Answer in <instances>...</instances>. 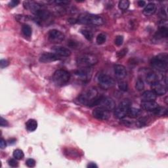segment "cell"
<instances>
[{
    "label": "cell",
    "instance_id": "6da1fadb",
    "mask_svg": "<svg viewBox=\"0 0 168 168\" xmlns=\"http://www.w3.org/2000/svg\"><path fill=\"white\" fill-rule=\"evenodd\" d=\"M95 88H90L78 97L80 103L88 106H95L99 104L100 97Z\"/></svg>",
    "mask_w": 168,
    "mask_h": 168
},
{
    "label": "cell",
    "instance_id": "7a4b0ae2",
    "mask_svg": "<svg viewBox=\"0 0 168 168\" xmlns=\"http://www.w3.org/2000/svg\"><path fill=\"white\" fill-rule=\"evenodd\" d=\"M168 55L167 53H160L151 60V65L158 71L165 72L168 68Z\"/></svg>",
    "mask_w": 168,
    "mask_h": 168
},
{
    "label": "cell",
    "instance_id": "3957f363",
    "mask_svg": "<svg viewBox=\"0 0 168 168\" xmlns=\"http://www.w3.org/2000/svg\"><path fill=\"white\" fill-rule=\"evenodd\" d=\"M98 58L93 54H84L79 56L76 60L79 69L90 68L98 63Z\"/></svg>",
    "mask_w": 168,
    "mask_h": 168
},
{
    "label": "cell",
    "instance_id": "277c9868",
    "mask_svg": "<svg viewBox=\"0 0 168 168\" xmlns=\"http://www.w3.org/2000/svg\"><path fill=\"white\" fill-rule=\"evenodd\" d=\"M78 21L82 24L95 26H101L104 23V19L101 17L91 14H82L79 17Z\"/></svg>",
    "mask_w": 168,
    "mask_h": 168
},
{
    "label": "cell",
    "instance_id": "5b68a950",
    "mask_svg": "<svg viewBox=\"0 0 168 168\" xmlns=\"http://www.w3.org/2000/svg\"><path fill=\"white\" fill-rule=\"evenodd\" d=\"M70 79V74L64 70H58L53 76V81L58 86H63L69 82Z\"/></svg>",
    "mask_w": 168,
    "mask_h": 168
},
{
    "label": "cell",
    "instance_id": "8992f818",
    "mask_svg": "<svg viewBox=\"0 0 168 168\" xmlns=\"http://www.w3.org/2000/svg\"><path fill=\"white\" fill-rule=\"evenodd\" d=\"M131 103L129 99H124L120 103L117 108L114 110V116L118 119H122L126 115L128 109L131 107Z\"/></svg>",
    "mask_w": 168,
    "mask_h": 168
},
{
    "label": "cell",
    "instance_id": "52a82bcc",
    "mask_svg": "<svg viewBox=\"0 0 168 168\" xmlns=\"http://www.w3.org/2000/svg\"><path fill=\"white\" fill-rule=\"evenodd\" d=\"M98 82L102 88L108 89L112 88L116 84L115 80L111 76L106 74H100L98 78Z\"/></svg>",
    "mask_w": 168,
    "mask_h": 168
},
{
    "label": "cell",
    "instance_id": "ba28073f",
    "mask_svg": "<svg viewBox=\"0 0 168 168\" xmlns=\"http://www.w3.org/2000/svg\"><path fill=\"white\" fill-rule=\"evenodd\" d=\"M93 116L100 120H107L110 116L109 111L103 107H98L94 109L93 111Z\"/></svg>",
    "mask_w": 168,
    "mask_h": 168
},
{
    "label": "cell",
    "instance_id": "9c48e42d",
    "mask_svg": "<svg viewBox=\"0 0 168 168\" xmlns=\"http://www.w3.org/2000/svg\"><path fill=\"white\" fill-rule=\"evenodd\" d=\"M98 105H99L100 107H103V108L108 110L109 111L114 110L116 107L115 102L111 98L104 97H100Z\"/></svg>",
    "mask_w": 168,
    "mask_h": 168
},
{
    "label": "cell",
    "instance_id": "30bf717a",
    "mask_svg": "<svg viewBox=\"0 0 168 168\" xmlns=\"http://www.w3.org/2000/svg\"><path fill=\"white\" fill-rule=\"evenodd\" d=\"M49 41L53 43H60L64 39V35L57 30H51L48 33Z\"/></svg>",
    "mask_w": 168,
    "mask_h": 168
},
{
    "label": "cell",
    "instance_id": "8fae6325",
    "mask_svg": "<svg viewBox=\"0 0 168 168\" xmlns=\"http://www.w3.org/2000/svg\"><path fill=\"white\" fill-rule=\"evenodd\" d=\"M60 60V57L55 53H45L39 57V61L42 63H49Z\"/></svg>",
    "mask_w": 168,
    "mask_h": 168
},
{
    "label": "cell",
    "instance_id": "7c38bea8",
    "mask_svg": "<svg viewBox=\"0 0 168 168\" xmlns=\"http://www.w3.org/2000/svg\"><path fill=\"white\" fill-rule=\"evenodd\" d=\"M151 85L152 89V91L155 93L156 95L162 96L165 95L167 93V88L160 81L152 84Z\"/></svg>",
    "mask_w": 168,
    "mask_h": 168
},
{
    "label": "cell",
    "instance_id": "4fadbf2b",
    "mask_svg": "<svg viewBox=\"0 0 168 168\" xmlns=\"http://www.w3.org/2000/svg\"><path fill=\"white\" fill-rule=\"evenodd\" d=\"M52 50L55 52V54L59 57H69L71 55V51L68 48H64L62 46H54L53 47Z\"/></svg>",
    "mask_w": 168,
    "mask_h": 168
},
{
    "label": "cell",
    "instance_id": "5bb4252c",
    "mask_svg": "<svg viewBox=\"0 0 168 168\" xmlns=\"http://www.w3.org/2000/svg\"><path fill=\"white\" fill-rule=\"evenodd\" d=\"M90 68H85V69H79V70H77L75 71V74L79 77L81 79H82L84 81L85 80H90L89 75L91 76V71L89 69Z\"/></svg>",
    "mask_w": 168,
    "mask_h": 168
},
{
    "label": "cell",
    "instance_id": "9a60e30c",
    "mask_svg": "<svg viewBox=\"0 0 168 168\" xmlns=\"http://www.w3.org/2000/svg\"><path fill=\"white\" fill-rule=\"evenodd\" d=\"M141 108L146 111L152 112L159 106V104L154 101V100H150V101H142L140 104Z\"/></svg>",
    "mask_w": 168,
    "mask_h": 168
},
{
    "label": "cell",
    "instance_id": "2e32d148",
    "mask_svg": "<svg viewBox=\"0 0 168 168\" xmlns=\"http://www.w3.org/2000/svg\"><path fill=\"white\" fill-rule=\"evenodd\" d=\"M114 73L117 78L120 79L124 78L127 75V71L125 66L121 64H117L114 66Z\"/></svg>",
    "mask_w": 168,
    "mask_h": 168
},
{
    "label": "cell",
    "instance_id": "e0dca14e",
    "mask_svg": "<svg viewBox=\"0 0 168 168\" xmlns=\"http://www.w3.org/2000/svg\"><path fill=\"white\" fill-rule=\"evenodd\" d=\"M156 11V5L154 3H150L147 4V5L145 7V9H143V14L145 16L149 17L154 15V13Z\"/></svg>",
    "mask_w": 168,
    "mask_h": 168
},
{
    "label": "cell",
    "instance_id": "ac0fdd59",
    "mask_svg": "<svg viewBox=\"0 0 168 168\" xmlns=\"http://www.w3.org/2000/svg\"><path fill=\"white\" fill-rule=\"evenodd\" d=\"M34 14L39 21H45L47 19H49L51 17V13L49 11L42 9L38 10Z\"/></svg>",
    "mask_w": 168,
    "mask_h": 168
},
{
    "label": "cell",
    "instance_id": "d6986e66",
    "mask_svg": "<svg viewBox=\"0 0 168 168\" xmlns=\"http://www.w3.org/2000/svg\"><path fill=\"white\" fill-rule=\"evenodd\" d=\"M157 95L152 91H145L141 99L142 101H150V100H155Z\"/></svg>",
    "mask_w": 168,
    "mask_h": 168
},
{
    "label": "cell",
    "instance_id": "ffe728a7",
    "mask_svg": "<svg viewBox=\"0 0 168 168\" xmlns=\"http://www.w3.org/2000/svg\"><path fill=\"white\" fill-rule=\"evenodd\" d=\"M141 114H142V110L140 109L130 107L127 111V115L131 118H137L140 116Z\"/></svg>",
    "mask_w": 168,
    "mask_h": 168
},
{
    "label": "cell",
    "instance_id": "44dd1931",
    "mask_svg": "<svg viewBox=\"0 0 168 168\" xmlns=\"http://www.w3.org/2000/svg\"><path fill=\"white\" fill-rule=\"evenodd\" d=\"M26 128L28 131L33 132L38 128L37 121L33 119H30L26 123Z\"/></svg>",
    "mask_w": 168,
    "mask_h": 168
},
{
    "label": "cell",
    "instance_id": "7402d4cb",
    "mask_svg": "<svg viewBox=\"0 0 168 168\" xmlns=\"http://www.w3.org/2000/svg\"><path fill=\"white\" fill-rule=\"evenodd\" d=\"M158 76L154 72H149L146 76V81L147 83L152 85L154 83H156L159 81Z\"/></svg>",
    "mask_w": 168,
    "mask_h": 168
},
{
    "label": "cell",
    "instance_id": "603a6c76",
    "mask_svg": "<svg viewBox=\"0 0 168 168\" xmlns=\"http://www.w3.org/2000/svg\"><path fill=\"white\" fill-rule=\"evenodd\" d=\"M168 36V30L167 26H160L159 30L156 33L155 38L158 39L167 38Z\"/></svg>",
    "mask_w": 168,
    "mask_h": 168
},
{
    "label": "cell",
    "instance_id": "cb8c5ba5",
    "mask_svg": "<svg viewBox=\"0 0 168 168\" xmlns=\"http://www.w3.org/2000/svg\"><path fill=\"white\" fill-rule=\"evenodd\" d=\"M152 112L156 116H162L164 115H167V110L166 108H165V107H161L159 106L158 108H156L155 110H153Z\"/></svg>",
    "mask_w": 168,
    "mask_h": 168
},
{
    "label": "cell",
    "instance_id": "d4e9b609",
    "mask_svg": "<svg viewBox=\"0 0 168 168\" xmlns=\"http://www.w3.org/2000/svg\"><path fill=\"white\" fill-rule=\"evenodd\" d=\"M81 33L86 39L88 40V41H92L93 39V33L91 31L87 29H82Z\"/></svg>",
    "mask_w": 168,
    "mask_h": 168
},
{
    "label": "cell",
    "instance_id": "484cf974",
    "mask_svg": "<svg viewBox=\"0 0 168 168\" xmlns=\"http://www.w3.org/2000/svg\"><path fill=\"white\" fill-rule=\"evenodd\" d=\"M22 32L26 37H30L32 33V30L30 26L28 24H23L22 27Z\"/></svg>",
    "mask_w": 168,
    "mask_h": 168
},
{
    "label": "cell",
    "instance_id": "4316f807",
    "mask_svg": "<svg viewBox=\"0 0 168 168\" xmlns=\"http://www.w3.org/2000/svg\"><path fill=\"white\" fill-rule=\"evenodd\" d=\"M130 5V2L128 1V0H122V1L119 2L118 3V8L121 10H127L129 8Z\"/></svg>",
    "mask_w": 168,
    "mask_h": 168
},
{
    "label": "cell",
    "instance_id": "83f0119b",
    "mask_svg": "<svg viewBox=\"0 0 168 168\" xmlns=\"http://www.w3.org/2000/svg\"><path fill=\"white\" fill-rule=\"evenodd\" d=\"M13 157H14L15 158H16L17 160H22L24 156V154L23 152V151L21 149H16L15 150H14V152H13Z\"/></svg>",
    "mask_w": 168,
    "mask_h": 168
},
{
    "label": "cell",
    "instance_id": "f1b7e54d",
    "mask_svg": "<svg viewBox=\"0 0 168 168\" xmlns=\"http://www.w3.org/2000/svg\"><path fill=\"white\" fill-rule=\"evenodd\" d=\"M106 40V37L104 33H99L96 38V42L99 45L103 44Z\"/></svg>",
    "mask_w": 168,
    "mask_h": 168
},
{
    "label": "cell",
    "instance_id": "f546056e",
    "mask_svg": "<svg viewBox=\"0 0 168 168\" xmlns=\"http://www.w3.org/2000/svg\"><path fill=\"white\" fill-rule=\"evenodd\" d=\"M135 87L137 91H143L145 88V84L144 82L143 81L142 79L139 78L137 82H136V84H135Z\"/></svg>",
    "mask_w": 168,
    "mask_h": 168
},
{
    "label": "cell",
    "instance_id": "4dcf8cb0",
    "mask_svg": "<svg viewBox=\"0 0 168 168\" xmlns=\"http://www.w3.org/2000/svg\"><path fill=\"white\" fill-rule=\"evenodd\" d=\"M148 122V119L146 118H139L137 122H136V125L139 127H145Z\"/></svg>",
    "mask_w": 168,
    "mask_h": 168
},
{
    "label": "cell",
    "instance_id": "1f68e13d",
    "mask_svg": "<svg viewBox=\"0 0 168 168\" xmlns=\"http://www.w3.org/2000/svg\"><path fill=\"white\" fill-rule=\"evenodd\" d=\"M118 87L120 90L126 91L128 89V85H127V83L125 81H121L118 83Z\"/></svg>",
    "mask_w": 168,
    "mask_h": 168
},
{
    "label": "cell",
    "instance_id": "d6a6232c",
    "mask_svg": "<svg viewBox=\"0 0 168 168\" xmlns=\"http://www.w3.org/2000/svg\"><path fill=\"white\" fill-rule=\"evenodd\" d=\"M124 42V37L122 36H118L114 39V43L117 46H121Z\"/></svg>",
    "mask_w": 168,
    "mask_h": 168
},
{
    "label": "cell",
    "instance_id": "836d02e7",
    "mask_svg": "<svg viewBox=\"0 0 168 168\" xmlns=\"http://www.w3.org/2000/svg\"><path fill=\"white\" fill-rule=\"evenodd\" d=\"M127 51H128V49H126V48L123 49L122 50L118 51L117 53H116V55L119 59H122V58H123L124 57H125L127 55Z\"/></svg>",
    "mask_w": 168,
    "mask_h": 168
},
{
    "label": "cell",
    "instance_id": "e575fe53",
    "mask_svg": "<svg viewBox=\"0 0 168 168\" xmlns=\"http://www.w3.org/2000/svg\"><path fill=\"white\" fill-rule=\"evenodd\" d=\"M17 160L16 158H11L8 160V164L13 167H16L18 166V162H17Z\"/></svg>",
    "mask_w": 168,
    "mask_h": 168
},
{
    "label": "cell",
    "instance_id": "d590c367",
    "mask_svg": "<svg viewBox=\"0 0 168 168\" xmlns=\"http://www.w3.org/2000/svg\"><path fill=\"white\" fill-rule=\"evenodd\" d=\"M26 164L29 167H33L36 165V161L33 159L29 158L26 161Z\"/></svg>",
    "mask_w": 168,
    "mask_h": 168
},
{
    "label": "cell",
    "instance_id": "8d00e7d4",
    "mask_svg": "<svg viewBox=\"0 0 168 168\" xmlns=\"http://www.w3.org/2000/svg\"><path fill=\"white\" fill-rule=\"evenodd\" d=\"M9 65V61L8 60L5 59H2L0 61V66H1L2 69H4L5 67H7Z\"/></svg>",
    "mask_w": 168,
    "mask_h": 168
},
{
    "label": "cell",
    "instance_id": "74e56055",
    "mask_svg": "<svg viewBox=\"0 0 168 168\" xmlns=\"http://www.w3.org/2000/svg\"><path fill=\"white\" fill-rule=\"evenodd\" d=\"M20 2L18 1V0H13L9 3V5L10 8H15V7H17L19 4Z\"/></svg>",
    "mask_w": 168,
    "mask_h": 168
},
{
    "label": "cell",
    "instance_id": "f35d334b",
    "mask_svg": "<svg viewBox=\"0 0 168 168\" xmlns=\"http://www.w3.org/2000/svg\"><path fill=\"white\" fill-rule=\"evenodd\" d=\"M9 125L8 121L4 119L3 117H1V121H0V125L2 127H6Z\"/></svg>",
    "mask_w": 168,
    "mask_h": 168
},
{
    "label": "cell",
    "instance_id": "ab89813d",
    "mask_svg": "<svg viewBox=\"0 0 168 168\" xmlns=\"http://www.w3.org/2000/svg\"><path fill=\"white\" fill-rule=\"evenodd\" d=\"M54 2L57 5H66L69 4L70 3V2H69V1H60V0H58V1H55Z\"/></svg>",
    "mask_w": 168,
    "mask_h": 168
},
{
    "label": "cell",
    "instance_id": "60d3db41",
    "mask_svg": "<svg viewBox=\"0 0 168 168\" xmlns=\"http://www.w3.org/2000/svg\"><path fill=\"white\" fill-rule=\"evenodd\" d=\"M7 146V143L5 140H4L3 138L1 139V140H0V147H1V149H3Z\"/></svg>",
    "mask_w": 168,
    "mask_h": 168
},
{
    "label": "cell",
    "instance_id": "b9f144b4",
    "mask_svg": "<svg viewBox=\"0 0 168 168\" xmlns=\"http://www.w3.org/2000/svg\"><path fill=\"white\" fill-rule=\"evenodd\" d=\"M87 167H89V168H97L98 167L97 165L95 163H93V162L89 163V164L87 165Z\"/></svg>",
    "mask_w": 168,
    "mask_h": 168
},
{
    "label": "cell",
    "instance_id": "7bdbcfd3",
    "mask_svg": "<svg viewBox=\"0 0 168 168\" xmlns=\"http://www.w3.org/2000/svg\"><path fill=\"white\" fill-rule=\"evenodd\" d=\"M137 4L140 8H142V7H144L145 5H146V2L143 1V0H140V1H139L137 2Z\"/></svg>",
    "mask_w": 168,
    "mask_h": 168
},
{
    "label": "cell",
    "instance_id": "ee69618b",
    "mask_svg": "<svg viewBox=\"0 0 168 168\" xmlns=\"http://www.w3.org/2000/svg\"><path fill=\"white\" fill-rule=\"evenodd\" d=\"M9 143L10 145H13V144L15 143V142H16V140H15V139H11V140H9Z\"/></svg>",
    "mask_w": 168,
    "mask_h": 168
}]
</instances>
